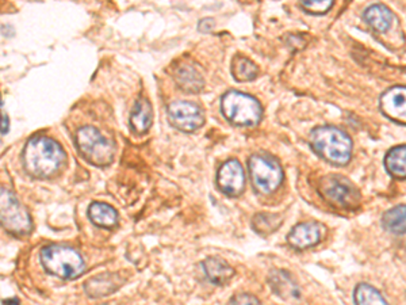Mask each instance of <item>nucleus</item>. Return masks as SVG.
Masks as SVG:
<instances>
[{
  "label": "nucleus",
  "instance_id": "1a4fd4ad",
  "mask_svg": "<svg viewBox=\"0 0 406 305\" xmlns=\"http://www.w3.org/2000/svg\"><path fill=\"white\" fill-rule=\"evenodd\" d=\"M168 117L172 125L183 132H194L205 122L201 109L191 102L184 101L171 104L168 107Z\"/></svg>",
  "mask_w": 406,
  "mask_h": 305
},
{
  "label": "nucleus",
  "instance_id": "b1692460",
  "mask_svg": "<svg viewBox=\"0 0 406 305\" xmlns=\"http://www.w3.org/2000/svg\"><path fill=\"white\" fill-rule=\"evenodd\" d=\"M355 303L356 304H388L386 299L373 287L367 284H361L355 290Z\"/></svg>",
  "mask_w": 406,
  "mask_h": 305
},
{
  "label": "nucleus",
  "instance_id": "6ab92c4d",
  "mask_svg": "<svg viewBox=\"0 0 406 305\" xmlns=\"http://www.w3.org/2000/svg\"><path fill=\"white\" fill-rule=\"evenodd\" d=\"M91 221L101 228H114L118 224V214L114 208L106 205L103 202H94L89 208Z\"/></svg>",
  "mask_w": 406,
  "mask_h": 305
},
{
  "label": "nucleus",
  "instance_id": "9b49d317",
  "mask_svg": "<svg viewBox=\"0 0 406 305\" xmlns=\"http://www.w3.org/2000/svg\"><path fill=\"white\" fill-rule=\"evenodd\" d=\"M321 238H322V227L315 221H308L294 227L287 236V242L294 248L305 250L316 245L321 240Z\"/></svg>",
  "mask_w": 406,
  "mask_h": 305
},
{
  "label": "nucleus",
  "instance_id": "a878e982",
  "mask_svg": "<svg viewBox=\"0 0 406 305\" xmlns=\"http://www.w3.org/2000/svg\"><path fill=\"white\" fill-rule=\"evenodd\" d=\"M232 304H260V301L256 299L255 296L251 294H237L230 299Z\"/></svg>",
  "mask_w": 406,
  "mask_h": 305
},
{
  "label": "nucleus",
  "instance_id": "f8f14e48",
  "mask_svg": "<svg viewBox=\"0 0 406 305\" xmlns=\"http://www.w3.org/2000/svg\"><path fill=\"white\" fill-rule=\"evenodd\" d=\"M382 111L393 120H406V87H391L380 98Z\"/></svg>",
  "mask_w": 406,
  "mask_h": 305
},
{
  "label": "nucleus",
  "instance_id": "dca6fc26",
  "mask_svg": "<svg viewBox=\"0 0 406 305\" xmlns=\"http://www.w3.org/2000/svg\"><path fill=\"white\" fill-rule=\"evenodd\" d=\"M203 273L214 285H225L235 274V270L224 262L217 258H208L202 263Z\"/></svg>",
  "mask_w": 406,
  "mask_h": 305
},
{
  "label": "nucleus",
  "instance_id": "393cba45",
  "mask_svg": "<svg viewBox=\"0 0 406 305\" xmlns=\"http://www.w3.org/2000/svg\"><path fill=\"white\" fill-rule=\"evenodd\" d=\"M334 0H300L302 9L310 14H325L333 6Z\"/></svg>",
  "mask_w": 406,
  "mask_h": 305
},
{
  "label": "nucleus",
  "instance_id": "0eeeda50",
  "mask_svg": "<svg viewBox=\"0 0 406 305\" xmlns=\"http://www.w3.org/2000/svg\"><path fill=\"white\" fill-rule=\"evenodd\" d=\"M0 221L3 228L16 236L30 233L33 227L28 211L19 204L16 196L4 187L0 190Z\"/></svg>",
  "mask_w": 406,
  "mask_h": 305
},
{
  "label": "nucleus",
  "instance_id": "f03ea898",
  "mask_svg": "<svg viewBox=\"0 0 406 305\" xmlns=\"http://www.w3.org/2000/svg\"><path fill=\"white\" fill-rule=\"evenodd\" d=\"M312 148L336 166H346L352 156V140L334 126H320L310 135Z\"/></svg>",
  "mask_w": 406,
  "mask_h": 305
},
{
  "label": "nucleus",
  "instance_id": "aec40b11",
  "mask_svg": "<svg viewBox=\"0 0 406 305\" xmlns=\"http://www.w3.org/2000/svg\"><path fill=\"white\" fill-rule=\"evenodd\" d=\"M382 226L386 231L397 235L406 233V205L391 208L382 217Z\"/></svg>",
  "mask_w": 406,
  "mask_h": 305
},
{
  "label": "nucleus",
  "instance_id": "7ed1b4c3",
  "mask_svg": "<svg viewBox=\"0 0 406 305\" xmlns=\"http://www.w3.org/2000/svg\"><path fill=\"white\" fill-rule=\"evenodd\" d=\"M41 262L50 274L64 279H74L84 272V260L71 247L52 244L43 248Z\"/></svg>",
  "mask_w": 406,
  "mask_h": 305
},
{
  "label": "nucleus",
  "instance_id": "20e7f679",
  "mask_svg": "<svg viewBox=\"0 0 406 305\" xmlns=\"http://www.w3.org/2000/svg\"><path fill=\"white\" fill-rule=\"evenodd\" d=\"M221 111L226 120L241 126H254L263 114L257 99L239 92H226L221 99Z\"/></svg>",
  "mask_w": 406,
  "mask_h": 305
},
{
  "label": "nucleus",
  "instance_id": "4468645a",
  "mask_svg": "<svg viewBox=\"0 0 406 305\" xmlns=\"http://www.w3.org/2000/svg\"><path fill=\"white\" fill-rule=\"evenodd\" d=\"M175 80L183 92L196 94L203 89V77L196 65L181 64L175 72Z\"/></svg>",
  "mask_w": 406,
  "mask_h": 305
},
{
  "label": "nucleus",
  "instance_id": "6e6552de",
  "mask_svg": "<svg viewBox=\"0 0 406 305\" xmlns=\"http://www.w3.org/2000/svg\"><path fill=\"white\" fill-rule=\"evenodd\" d=\"M320 193L329 204L349 209L361 202V193L349 179L340 175H327L320 182Z\"/></svg>",
  "mask_w": 406,
  "mask_h": 305
},
{
  "label": "nucleus",
  "instance_id": "9d476101",
  "mask_svg": "<svg viewBox=\"0 0 406 305\" xmlns=\"http://www.w3.org/2000/svg\"><path fill=\"white\" fill-rule=\"evenodd\" d=\"M220 190L229 197H239L245 189V174L237 160H227L217 175Z\"/></svg>",
  "mask_w": 406,
  "mask_h": 305
},
{
  "label": "nucleus",
  "instance_id": "39448f33",
  "mask_svg": "<svg viewBox=\"0 0 406 305\" xmlns=\"http://www.w3.org/2000/svg\"><path fill=\"white\" fill-rule=\"evenodd\" d=\"M76 144L81 155L94 166H108L114 159V145L92 126L77 131Z\"/></svg>",
  "mask_w": 406,
  "mask_h": 305
},
{
  "label": "nucleus",
  "instance_id": "cd10ccee",
  "mask_svg": "<svg viewBox=\"0 0 406 305\" xmlns=\"http://www.w3.org/2000/svg\"><path fill=\"white\" fill-rule=\"evenodd\" d=\"M9 132V118L4 110H1V135L4 136Z\"/></svg>",
  "mask_w": 406,
  "mask_h": 305
},
{
  "label": "nucleus",
  "instance_id": "412c9836",
  "mask_svg": "<svg viewBox=\"0 0 406 305\" xmlns=\"http://www.w3.org/2000/svg\"><path fill=\"white\" fill-rule=\"evenodd\" d=\"M386 170L395 178H406V145L390 150L385 157Z\"/></svg>",
  "mask_w": 406,
  "mask_h": 305
},
{
  "label": "nucleus",
  "instance_id": "f257e3e1",
  "mask_svg": "<svg viewBox=\"0 0 406 305\" xmlns=\"http://www.w3.org/2000/svg\"><path fill=\"white\" fill-rule=\"evenodd\" d=\"M65 162V152L55 140L46 136L30 138L23 150V166L35 178L55 175Z\"/></svg>",
  "mask_w": 406,
  "mask_h": 305
},
{
  "label": "nucleus",
  "instance_id": "5701e85b",
  "mask_svg": "<svg viewBox=\"0 0 406 305\" xmlns=\"http://www.w3.org/2000/svg\"><path fill=\"white\" fill-rule=\"evenodd\" d=\"M282 217L275 214H256L252 220V226L257 233L260 235H270L274 231L281 227Z\"/></svg>",
  "mask_w": 406,
  "mask_h": 305
},
{
  "label": "nucleus",
  "instance_id": "bb28decb",
  "mask_svg": "<svg viewBox=\"0 0 406 305\" xmlns=\"http://www.w3.org/2000/svg\"><path fill=\"white\" fill-rule=\"evenodd\" d=\"M213 26H214L213 19H210V18H205V19H202V21L199 22L198 29L202 31V33H209V31L213 29Z\"/></svg>",
  "mask_w": 406,
  "mask_h": 305
},
{
  "label": "nucleus",
  "instance_id": "4be33fe9",
  "mask_svg": "<svg viewBox=\"0 0 406 305\" xmlns=\"http://www.w3.org/2000/svg\"><path fill=\"white\" fill-rule=\"evenodd\" d=\"M257 67L255 62L244 57V56H236L232 61V74L236 80L239 82H251L257 77Z\"/></svg>",
  "mask_w": 406,
  "mask_h": 305
},
{
  "label": "nucleus",
  "instance_id": "2eb2a0df",
  "mask_svg": "<svg viewBox=\"0 0 406 305\" xmlns=\"http://www.w3.org/2000/svg\"><path fill=\"white\" fill-rule=\"evenodd\" d=\"M122 285V279L118 274H101L98 277L91 278L90 281L86 284L84 290L90 297H102L108 296L114 290L118 289Z\"/></svg>",
  "mask_w": 406,
  "mask_h": 305
},
{
  "label": "nucleus",
  "instance_id": "f3484780",
  "mask_svg": "<svg viewBox=\"0 0 406 305\" xmlns=\"http://www.w3.org/2000/svg\"><path fill=\"white\" fill-rule=\"evenodd\" d=\"M153 110L151 104L145 98H140L135 102L133 111L130 114V125L137 133H145L152 126Z\"/></svg>",
  "mask_w": 406,
  "mask_h": 305
},
{
  "label": "nucleus",
  "instance_id": "a211bd4d",
  "mask_svg": "<svg viewBox=\"0 0 406 305\" xmlns=\"http://www.w3.org/2000/svg\"><path fill=\"white\" fill-rule=\"evenodd\" d=\"M364 21L378 33H385L390 29L393 13L383 4H373L364 11Z\"/></svg>",
  "mask_w": 406,
  "mask_h": 305
},
{
  "label": "nucleus",
  "instance_id": "423d86ee",
  "mask_svg": "<svg viewBox=\"0 0 406 305\" xmlns=\"http://www.w3.org/2000/svg\"><path fill=\"white\" fill-rule=\"evenodd\" d=\"M248 166L254 187L261 194L275 192L283 181V170L270 155L256 153L251 156Z\"/></svg>",
  "mask_w": 406,
  "mask_h": 305
},
{
  "label": "nucleus",
  "instance_id": "ddd939ff",
  "mask_svg": "<svg viewBox=\"0 0 406 305\" xmlns=\"http://www.w3.org/2000/svg\"><path fill=\"white\" fill-rule=\"evenodd\" d=\"M271 289L285 301H295L300 299V288L293 277L285 270H275L270 274Z\"/></svg>",
  "mask_w": 406,
  "mask_h": 305
}]
</instances>
